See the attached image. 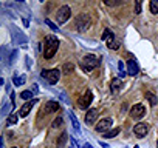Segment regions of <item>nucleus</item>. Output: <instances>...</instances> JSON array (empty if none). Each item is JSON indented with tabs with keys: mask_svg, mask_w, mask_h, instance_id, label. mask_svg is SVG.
Returning <instances> with one entry per match:
<instances>
[{
	"mask_svg": "<svg viewBox=\"0 0 158 148\" xmlns=\"http://www.w3.org/2000/svg\"><path fill=\"white\" fill-rule=\"evenodd\" d=\"M57 48H59V40H57V37H56V36H48V37H45L44 57H45V59H51V57L56 54Z\"/></svg>",
	"mask_w": 158,
	"mask_h": 148,
	"instance_id": "obj_1",
	"label": "nucleus"
},
{
	"mask_svg": "<svg viewBox=\"0 0 158 148\" xmlns=\"http://www.w3.org/2000/svg\"><path fill=\"white\" fill-rule=\"evenodd\" d=\"M76 29L77 31H81V33H84V31H87L89 28H90V25H92V20H90V17L87 16V14H79L77 17H76Z\"/></svg>",
	"mask_w": 158,
	"mask_h": 148,
	"instance_id": "obj_2",
	"label": "nucleus"
},
{
	"mask_svg": "<svg viewBox=\"0 0 158 148\" xmlns=\"http://www.w3.org/2000/svg\"><path fill=\"white\" fill-rule=\"evenodd\" d=\"M42 77L47 79V82H48L50 85H56V84L59 82V79H60V71H59V69H51V71L44 69V71H42Z\"/></svg>",
	"mask_w": 158,
	"mask_h": 148,
	"instance_id": "obj_3",
	"label": "nucleus"
},
{
	"mask_svg": "<svg viewBox=\"0 0 158 148\" xmlns=\"http://www.w3.org/2000/svg\"><path fill=\"white\" fill-rule=\"evenodd\" d=\"M98 65H99V59H98L96 56H93V54H87V56L84 57V60H82V68H84L85 71H92V69H95Z\"/></svg>",
	"mask_w": 158,
	"mask_h": 148,
	"instance_id": "obj_4",
	"label": "nucleus"
},
{
	"mask_svg": "<svg viewBox=\"0 0 158 148\" xmlns=\"http://www.w3.org/2000/svg\"><path fill=\"white\" fill-rule=\"evenodd\" d=\"M70 16H71V10H70V6H67V5H64V6H60L59 10H57V13H56V20H57V23H65L68 19H70Z\"/></svg>",
	"mask_w": 158,
	"mask_h": 148,
	"instance_id": "obj_5",
	"label": "nucleus"
},
{
	"mask_svg": "<svg viewBox=\"0 0 158 148\" xmlns=\"http://www.w3.org/2000/svg\"><path fill=\"white\" fill-rule=\"evenodd\" d=\"M92 100H93V94H92V91H90V90H87V91L84 93V96H82L81 99H79L77 105H79V108H82V110H87V108L90 107Z\"/></svg>",
	"mask_w": 158,
	"mask_h": 148,
	"instance_id": "obj_6",
	"label": "nucleus"
},
{
	"mask_svg": "<svg viewBox=\"0 0 158 148\" xmlns=\"http://www.w3.org/2000/svg\"><path fill=\"white\" fill-rule=\"evenodd\" d=\"M144 114H146V108H144V105H141V103H136V105H133V107L130 108V116H132V119H135V120L144 117Z\"/></svg>",
	"mask_w": 158,
	"mask_h": 148,
	"instance_id": "obj_7",
	"label": "nucleus"
},
{
	"mask_svg": "<svg viewBox=\"0 0 158 148\" xmlns=\"http://www.w3.org/2000/svg\"><path fill=\"white\" fill-rule=\"evenodd\" d=\"M112 125H113V119L106 117V119L99 120V123L96 125V131L98 133H109V130L112 128Z\"/></svg>",
	"mask_w": 158,
	"mask_h": 148,
	"instance_id": "obj_8",
	"label": "nucleus"
},
{
	"mask_svg": "<svg viewBox=\"0 0 158 148\" xmlns=\"http://www.w3.org/2000/svg\"><path fill=\"white\" fill-rule=\"evenodd\" d=\"M147 131H149V125L147 123H143L141 122V123H136L133 127V133H135L136 137H146Z\"/></svg>",
	"mask_w": 158,
	"mask_h": 148,
	"instance_id": "obj_9",
	"label": "nucleus"
},
{
	"mask_svg": "<svg viewBox=\"0 0 158 148\" xmlns=\"http://www.w3.org/2000/svg\"><path fill=\"white\" fill-rule=\"evenodd\" d=\"M11 31H13V34H14V42H16V43H19V45H25V43H27V36H25L22 31H19L16 26H11Z\"/></svg>",
	"mask_w": 158,
	"mask_h": 148,
	"instance_id": "obj_10",
	"label": "nucleus"
},
{
	"mask_svg": "<svg viewBox=\"0 0 158 148\" xmlns=\"http://www.w3.org/2000/svg\"><path fill=\"white\" fill-rule=\"evenodd\" d=\"M36 102H37V99H33V100H30V102H25V103H23V107L20 108V113H19V116H22V117H27V116L30 114L31 108L36 105Z\"/></svg>",
	"mask_w": 158,
	"mask_h": 148,
	"instance_id": "obj_11",
	"label": "nucleus"
},
{
	"mask_svg": "<svg viewBox=\"0 0 158 148\" xmlns=\"http://www.w3.org/2000/svg\"><path fill=\"white\" fill-rule=\"evenodd\" d=\"M98 116H99V111H98L96 108L89 110V111H87V114H85V123H87V125L95 123V122H96V119H98Z\"/></svg>",
	"mask_w": 158,
	"mask_h": 148,
	"instance_id": "obj_12",
	"label": "nucleus"
},
{
	"mask_svg": "<svg viewBox=\"0 0 158 148\" xmlns=\"http://www.w3.org/2000/svg\"><path fill=\"white\" fill-rule=\"evenodd\" d=\"M121 88H123V80H121L119 77H116V79H113V80L110 82V91H112L113 94L119 93Z\"/></svg>",
	"mask_w": 158,
	"mask_h": 148,
	"instance_id": "obj_13",
	"label": "nucleus"
},
{
	"mask_svg": "<svg viewBox=\"0 0 158 148\" xmlns=\"http://www.w3.org/2000/svg\"><path fill=\"white\" fill-rule=\"evenodd\" d=\"M127 74L129 76H136L138 74V66L135 60H129L127 62Z\"/></svg>",
	"mask_w": 158,
	"mask_h": 148,
	"instance_id": "obj_14",
	"label": "nucleus"
},
{
	"mask_svg": "<svg viewBox=\"0 0 158 148\" xmlns=\"http://www.w3.org/2000/svg\"><path fill=\"white\" fill-rule=\"evenodd\" d=\"M56 111H59V103L57 102H54V100H50V102H47V105H45V113H56Z\"/></svg>",
	"mask_w": 158,
	"mask_h": 148,
	"instance_id": "obj_15",
	"label": "nucleus"
},
{
	"mask_svg": "<svg viewBox=\"0 0 158 148\" xmlns=\"http://www.w3.org/2000/svg\"><path fill=\"white\" fill-rule=\"evenodd\" d=\"M25 74H16L14 76V79H13V84L16 85V87H20V85H23L25 84Z\"/></svg>",
	"mask_w": 158,
	"mask_h": 148,
	"instance_id": "obj_16",
	"label": "nucleus"
},
{
	"mask_svg": "<svg viewBox=\"0 0 158 148\" xmlns=\"http://www.w3.org/2000/svg\"><path fill=\"white\" fill-rule=\"evenodd\" d=\"M107 46H109L110 49H118V48H119V42L115 39V36L110 37V39L107 40Z\"/></svg>",
	"mask_w": 158,
	"mask_h": 148,
	"instance_id": "obj_17",
	"label": "nucleus"
},
{
	"mask_svg": "<svg viewBox=\"0 0 158 148\" xmlns=\"http://www.w3.org/2000/svg\"><path fill=\"white\" fill-rule=\"evenodd\" d=\"M73 71H74V65H73L71 62H67V63L62 66V72H64V74H71Z\"/></svg>",
	"mask_w": 158,
	"mask_h": 148,
	"instance_id": "obj_18",
	"label": "nucleus"
},
{
	"mask_svg": "<svg viewBox=\"0 0 158 148\" xmlns=\"http://www.w3.org/2000/svg\"><path fill=\"white\" fill-rule=\"evenodd\" d=\"M68 116H70V120H71V125H73V128H74V130L79 133V122H77V117H76V116H74L71 111L68 113Z\"/></svg>",
	"mask_w": 158,
	"mask_h": 148,
	"instance_id": "obj_19",
	"label": "nucleus"
},
{
	"mask_svg": "<svg viewBox=\"0 0 158 148\" xmlns=\"http://www.w3.org/2000/svg\"><path fill=\"white\" fill-rule=\"evenodd\" d=\"M20 97H22L25 102H30V100H33V91L25 90V91H22V93H20Z\"/></svg>",
	"mask_w": 158,
	"mask_h": 148,
	"instance_id": "obj_20",
	"label": "nucleus"
},
{
	"mask_svg": "<svg viewBox=\"0 0 158 148\" xmlns=\"http://www.w3.org/2000/svg\"><path fill=\"white\" fill-rule=\"evenodd\" d=\"M146 99L150 102V105H152V107H155V105L158 103V99H156V96H155L153 93H146Z\"/></svg>",
	"mask_w": 158,
	"mask_h": 148,
	"instance_id": "obj_21",
	"label": "nucleus"
},
{
	"mask_svg": "<svg viewBox=\"0 0 158 148\" xmlns=\"http://www.w3.org/2000/svg\"><path fill=\"white\" fill-rule=\"evenodd\" d=\"M149 8H150V13L152 14H158V0H150Z\"/></svg>",
	"mask_w": 158,
	"mask_h": 148,
	"instance_id": "obj_22",
	"label": "nucleus"
},
{
	"mask_svg": "<svg viewBox=\"0 0 158 148\" xmlns=\"http://www.w3.org/2000/svg\"><path fill=\"white\" fill-rule=\"evenodd\" d=\"M119 131H121L119 128H113V130H110L109 133H106V137H107V139H112V137L118 136V134H119Z\"/></svg>",
	"mask_w": 158,
	"mask_h": 148,
	"instance_id": "obj_23",
	"label": "nucleus"
},
{
	"mask_svg": "<svg viewBox=\"0 0 158 148\" xmlns=\"http://www.w3.org/2000/svg\"><path fill=\"white\" fill-rule=\"evenodd\" d=\"M17 114H11L10 117H8V120H6V125L8 127H11V125H14V123H17Z\"/></svg>",
	"mask_w": 158,
	"mask_h": 148,
	"instance_id": "obj_24",
	"label": "nucleus"
},
{
	"mask_svg": "<svg viewBox=\"0 0 158 148\" xmlns=\"http://www.w3.org/2000/svg\"><path fill=\"white\" fill-rule=\"evenodd\" d=\"M62 123H64V119H62V116H59V117H56V119L53 120L51 127H53V128H59V127H60Z\"/></svg>",
	"mask_w": 158,
	"mask_h": 148,
	"instance_id": "obj_25",
	"label": "nucleus"
},
{
	"mask_svg": "<svg viewBox=\"0 0 158 148\" xmlns=\"http://www.w3.org/2000/svg\"><path fill=\"white\" fill-rule=\"evenodd\" d=\"M113 36H115V34H113V33H112L110 29H104V33H102V37H101V39L107 42V40H109L110 37H113Z\"/></svg>",
	"mask_w": 158,
	"mask_h": 148,
	"instance_id": "obj_26",
	"label": "nucleus"
},
{
	"mask_svg": "<svg viewBox=\"0 0 158 148\" xmlns=\"http://www.w3.org/2000/svg\"><path fill=\"white\" fill-rule=\"evenodd\" d=\"M118 68H119V79L126 74V69H124V62H118Z\"/></svg>",
	"mask_w": 158,
	"mask_h": 148,
	"instance_id": "obj_27",
	"label": "nucleus"
},
{
	"mask_svg": "<svg viewBox=\"0 0 158 148\" xmlns=\"http://www.w3.org/2000/svg\"><path fill=\"white\" fill-rule=\"evenodd\" d=\"M107 6H116V5H121L123 2H116V0H106L104 2Z\"/></svg>",
	"mask_w": 158,
	"mask_h": 148,
	"instance_id": "obj_28",
	"label": "nucleus"
},
{
	"mask_svg": "<svg viewBox=\"0 0 158 148\" xmlns=\"http://www.w3.org/2000/svg\"><path fill=\"white\" fill-rule=\"evenodd\" d=\"M67 140V133H64V134H60V137L57 139V145H62L64 142Z\"/></svg>",
	"mask_w": 158,
	"mask_h": 148,
	"instance_id": "obj_29",
	"label": "nucleus"
},
{
	"mask_svg": "<svg viewBox=\"0 0 158 148\" xmlns=\"http://www.w3.org/2000/svg\"><path fill=\"white\" fill-rule=\"evenodd\" d=\"M45 23H47V25H48V26H50L53 31H59V28H57V26H56L53 22H50V20H45Z\"/></svg>",
	"mask_w": 158,
	"mask_h": 148,
	"instance_id": "obj_30",
	"label": "nucleus"
},
{
	"mask_svg": "<svg viewBox=\"0 0 158 148\" xmlns=\"http://www.w3.org/2000/svg\"><path fill=\"white\" fill-rule=\"evenodd\" d=\"M141 13V2L138 0V2L135 3V14H139Z\"/></svg>",
	"mask_w": 158,
	"mask_h": 148,
	"instance_id": "obj_31",
	"label": "nucleus"
},
{
	"mask_svg": "<svg viewBox=\"0 0 158 148\" xmlns=\"http://www.w3.org/2000/svg\"><path fill=\"white\" fill-rule=\"evenodd\" d=\"M70 148H79L77 140H74V137H71V146H70Z\"/></svg>",
	"mask_w": 158,
	"mask_h": 148,
	"instance_id": "obj_32",
	"label": "nucleus"
},
{
	"mask_svg": "<svg viewBox=\"0 0 158 148\" xmlns=\"http://www.w3.org/2000/svg\"><path fill=\"white\" fill-rule=\"evenodd\" d=\"M6 113H8V103H5V105H3V108H2V114L5 116Z\"/></svg>",
	"mask_w": 158,
	"mask_h": 148,
	"instance_id": "obj_33",
	"label": "nucleus"
},
{
	"mask_svg": "<svg viewBox=\"0 0 158 148\" xmlns=\"http://www.w3.org/2000/svg\"><path fill=\"white\" fill-rule=\"evenodd\" d=\"M31 91H33V93H39V87H37V85H33Z\"/></svg>",
	"mask_w": 158,
	"mask_h": 148,
	"instance_id": "obj_34",
	"label": "nucleus"
},
{
	"mask_svg": "<svg viewBox=\"0 0 158 148\" xmlns=\"http://www.w3.org/2000/svg\"><path fill=\"white\" fill-rule=\"evenodd\" d=\"M126 111H127V103H124V105H123V107H121V113H123V114H124V113H126Z\"/></svg>",
	"mask_w": 158,
	"mask_h": 148,
	"instance_id": "obj_35",
	"label": "nucleus"
},
{
	"mask_svg": "<svg viewBox=\"0 0 158 148\" xmlns=\"http://www.w3.org/2000/svg\"><path fill=\"white\" fill-rule=\"evenodd\" d=\"M101 146H102V148H109V145H107V143H104V142H101Z\"/></svg>",
	"mask_w": 158,
	"mask_h": 148,
	"instance_id": "obj_36",
	"label": "nucleus"
},
{
	"mask_svg": "<svg viewBox=\"0 0 158 148\" xmlns=\"http://www.w3.org/2000/svg\"><path fill=\"white\" fill-rule=\"evenodd\" d=\"M84 148H93V146H92L90 143H85V145H84Z\"/></svg>",
	"mask_w": 158,
	"mask_h": 148,
	"instance_id": "obj_37",
	"label": "nucleus"
},
{
	"mask_svg": "<svg viewBox=\"0 0 158 148\" xmlns=\"http://www.w3.org/2000/svg\"><path fill=\"white\" fill-rule=\"evenodd\" d=\"M133 148H139V146H138V145H136V146H133Z\"/></svg>",
	"mask_w": 158,
	"mask_h": 148,
	"instance_id": "obj_38",
	"label": "nucleus"
},
{
	"mask_svg": "<svg viewBox=\"0 0 158 148\" xmlns=\"http://www.w3.org/2000/svg\"><path fill=\"white\" fill-rule=\"evenodd\" d=\"M156 148H158V140H156Z\"/></svg>",
	"mask_w": 158,
	"mask_h": 148,
	"instance_id": "obj_39",
	"label": "nucleus"
},
{
	"mask_svg": "<svg viewBox=\"0 0 158 148\" xmlns=\"http://www.w3.org/2000/svg\"><path fill=\"white\" fill-rule=\"evenodd\" d=\"M13 148H14V146H13Z\"/></svg>",
	"mask_w": 158,
	"mask_h": 148,
	"instance_id": "obj_40",
	"label": "nucleus"
}]
</instances>
